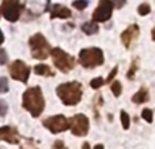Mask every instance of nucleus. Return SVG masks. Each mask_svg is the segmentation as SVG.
I'll return each instance as SVG.
<instances>
[{"instance_id": "1", "label": "nucleus", "mask_w": 155, "mask_h": 149, "mask_svg": "<svg viewBox=\"0 0 155 149\" xmlns=\"http://www.w3.org/2000/svg\"><path fill=\"white\" fill-rule=\"evenodd\" d=\"M22 106L31 114L33 118H38L45 108V99L40 86L29 88L22 96Z\"/></svg>"}, {"instance_id": "2", "label": "nucleus", "mask_w": 155, "mask_h": 149, "mask_svg": "<svg viewBox=\"0 0 155 149\" xmlns=\"http://www.w3.org/2000/svg\"><path fill=\"white\" fill-rule=\"evenodd\" d=\"M56 93L64 106H76L83 96V86L80 82L71 81L56 88Z\"/></svg>"}, {"instance_id": "3", "label": "nucleus", "mask_w": 155, "mask_h": 149, "mask_svg": "<svg viewBox=\"0 0 155 149\" xmlns=\"http://www.w3.org/2000/svg\"><path fill=\"white\" fill-rule=\"evenodd\" d=\"M105 62L104 51L101 48H84L79 52V63L84 68H95L98 66H102Z\"/></svg>"}, {"instance_id": "4", "label": "nucleus", "mask_w": 155, "mask_h": 149, "mask_svg": "<svg viewBox=\"0 0 155 149\" xmlns=\"http://www.w3.org/2000/svg\"><path fill=\"white\" fill-rule=\"evenodd\" d=\"M29 44L30 48H31V56L34 59L44 60L51 54V45L46 41V38L44 37V34H41V33L31 36L29 40Z\"/></svg>"}, {"instance_id": "5", "label": "nucleus", "mask_w": 155, "mask_h": 149, "mask_svg": "<svg viewBox=\"0 0 155 149\" xmlns=\"http://www.w3.org/2000/svg\"><path fill=\"white\" fill-rule=\"evenodd\" d=\"M51 55H52L54 66H56L61 73H68V71L74 70V67H75V59H74V56H71L70 54L63 51L61 48L51 49Z\"/></svg>"}, {"instance_id": "6", "label": "nucleus", "mask_w": 155, "mask_h": 149, "mask_svg": "<svg viewBox=\"0 0 155 149\" xmlns=\"http://www.w3.org/2000/svg\"><path fill=\"white\" fill-rule=\"evenodd\" d=\"M22 4L19 0H3L2 8H0V14L4 16L7 21L16 22L21 16Z\"/></svg>"}, {"instance_id": "7", "label": "nucleus", "mask_w": 155, "mask_h": 149, "mask_svg": "<svg viewBox=\"0 0 155 149\" xmlns=\"http://www.w3.org/2000/svg\"><path fill=\"white\" fill-rule=\"evenodd\" d=\"M42 125L53 134H57L70 129V119H67L64 115H54V116L46 118Z\"/></svg>"}, {"instance_id": "8", "label": "nucleus", "mask_w": 155, "mask_h": 149, "mask_svg": "<svg viewBox=\"0 0 155 149\" xmlns=\"http://www.w3.org/2000/svg\"><path fill=\"white\" fill-rule=\"evenodd\" d=\"M70 129L74 136L76 137H84L87 136L88 129H90V120L86 115L78 114L70 119Z\"/></svg>"}, {"instance_id": "9", "label": "nucleus", "mask_w": 155, "mask_h": 149, "mask_svg": "<svg viewBox=\"0 0 155 149\" xmlns=\"http://www.w3.org/2000/svg\"><path fill=\"white\" fill-rule=\"evenodd\" d=\"M113 3L112 0H99L98 7L95 8V11L93 12L91 18L93 22H106L110 19L113 12Z\"/></svg>"}, {"instance_id": "10", "label": "nucleus", "mask_w": 155, "mask_h": 149, "mask_svg": "<svg viewBox=\"0 0 155 149\" xmlns=\"http://www.w3.org/2000/svg\"><path fill=\"white\" fill-rule=\"evenodd\" d=\"M10 74L14 79L26 84L27 79H29V75H30V68H29V66L25 62H22V60H15V62H12L10 66Z\"/></svg>"}, {"instance_id": "11", "label": "nucleus", "mask_w": 155, "mask_h": 149, "mask_svg": "<svg viewBox=\"0 0 155 149\" xmlns=\"http://www.w3.org/2000/svg\"><path fill=\"white\" fill-rule=\"evenodd\" d=\"M139 33H140V29L137 25H129V26L121 33V43H123V45L127 49H129L132 43L139 37Z\"/></svg>"}, {"instance_id": "12", "label": "nucleus", "mask_w": 155, "mask_h": 149, "mask_svg": "<svg viewBox=\"0 0 155 149\" xmlns=\"http://www.w3.org/2000/svg\"><path fill=\"white\" fill-rule=\"evenodd\" d=\"M0 140L8 142V144H18L19 134L16 129L11 127V126H3L0 127Z\"/></svg>"}, {"instance_id": "13", "label": "nucleus", "mask_w": 155, "mask_h": 149, "mask_svg": "<svg viewBox=\"0 0 155 149\" xmlns=\"http://www.w3.org/2000/svg\"><path fill=\"white\" fill-rule=\"evenodd\" d=\"M72 15L70 8L64 7V5H60V4H54L53 8H52V15L51 18L54 19V18H60V19H67Z\"/></svg>"}, {"instance_id": "14", "label": "nucleus", "mask_w": 155, "mask_h": 149, "mask_svg": "<svg viewBox=\"0 0 155 149\" xmlns=\"http://www.w3.org/2000/svg\"><path fill=\"white\" fill-rule=\"evenodd\" d=\"M148 100V89L144 86H142L139 89V92H136L132 96V103L135 104H143Z\"/></svg>"}, {"instance_id": "15", "label": "nucleus", "mask_w": 155, "mask_h": 149, "mask_svg": "<svg viewBox=\"0 0 155 149\" xmlns=\"http://www.w3.org/2000/svg\"><path fill=\"white\" fill-rule=\"evenodd\" d=\"M80 29H82L83 33H86V34L91 36V34H95V33H98L99 27L98 25H97V22H86V23H83L82 26H80Z\"/></svg>"}, {"instance_id": "16", "label": "nucleus", "mask_w": 155, "mask_h": 149, "mask_svg": "<svg viewBox=\"0 0 155 149\" xmlns=\"http://www.w3.org/2000/svg\"><path fill=\"white\" fill-rule=\"evenodd\" d=\"M34 73L37 74V75H44V77H53L54 75L52 68L46 64H37L34 67Z\"/></svg>"}, {"instance_id": "17", "label": "nucleus", "mask_w": 155, "mask_h": 149, "mask_svg": "<svg viewBox=\"0 0 155 149\" xmlns=\"http://www.w3.org/2000/svg\"><path fill=\"white\" fill-rule=\"evenodd\" d=\"M110 89H112V93L114 97H120L121 96V92H123V85H121L120 81H117V79H113L112 82H110Z\"/></svg>"}, {"instance_id": "18", "label": "nucleus", "mask_w": 155, "mask_h": 149, "mask_svg": "<svg viewBox=\"0 0 155 149\" xmlns=\"http://www.w3.org/2000/svg\"><path fill=\"white\" fill-rule=\"evenodd\" d=\"M137 68H139V59H137V57H135V59L132 60V64H131V67H129V71L127 73V77H128L129 79H134V77H135V74H136Z\"/></svg>"}, {"instance_id": "19", "label": "nucleus", "mask_w": 155, "mask_h": 149, "mask_svg": "<svg viewBox=\"0 0 155 149\" xmlns=\"http://www.w3.org/2000/svg\"><path fill=\"white\" fill-rule=\"evenodd\" d=\"M120 118H121V125H123V129L124 130H128L129 126H131V118H129V115L123 109V111L120 112Z\"/></svg>"}, {"instance_id": "20", "label": "nucleus", "mask_w": 155, "mask_h": 149, "mask_svg": "<svg viewBox=\"0 0 155 149\" xmlns=\"http://www.w3.org/2000/svg\"><path fill=\"white\" fill-rule=\"evenodd\" d=\"M142 118L146 120V122H148V123H151L154 120V114H153V111H151L150 108H144L142 111Z\"/></svg>"}, {"instance_id": "21", "label": "nucleus", "mask_w": 155, "mask_h": 149, "mask_svg": "<svg viewBox=\"0 0 155 149\" xmlns=\"http://www.w3.org/2000/svg\"><path fill=\"white\" fill-rule=\"evenodd\" d=\"M104 84H105V79L101 78V77H97V78L91 79L90 86L93 88V89H99L101 86H104Z\"/></svg>"}, {"instance_id": "22", "label": "nucleus", "mask_w": 155, "mask_h": 149, "mask_svg": "<svg viewBox=\"0 0 155 149\" xmlns=\"http://www.w3.org/2000/svg\"><path fill=\"white\" fill-rule=\"evenodd\" d=\"M72 5L76 8V10L82 11V10H84V8H87L88 0H74V2H72Z\"/></svg>"}, {"instance_id": "23", "label": "nucleus", "mask_w": 155, "mask_h": 149, "mask_svg": "<svg viewBox=\"0 0 155 149\" xmlns=\"http://www.w3.org/2000/svg\"><path fill=\"white\" fill-rule=\"evenodd\" d=\"M151 11V7L150 4H147V3H143V4L139 5V8H137V12H139V15L144 16V15H148Z\"/></svg>"}, {"instance_id": "24", "label": "nucleus", "mask_w": 155, "mask_h": 149, "mask_svg": "<svg viewBox=\"0 0 155 149\" xmlns=\"http://www.w3.org/2000/svg\"><path fill=\"white\" fill-rule=\"evenodd\" d=\"M8 92V81L4 77H0V93H7Z\"/></svg>"}, {"instance_id": "25", "label": "nucleus", "mask_w": 155, "mask_h": 149, "mask_svg": "<svg viewBox=\"0 0 155 149\" xmlns=\"http://www.w3.org/2000/svg\"><path fill=\"white\" fill-rule=\"evenodd\" d=\"M117 73H118V66H116V67L113 68L112 71H110V74L107 75V78L105 79V84H110V82H112L113 79H114V77L117 75Z\"/></svg>"}, {"instance_id": "26", "label": "nucleus", "mask_w": 155, "mask_h": 149, "mask_svg": "<svg viewBox=\"0 0 155 149\" xmlns=\"http://www.w3.org/2000/svg\"><path fill=\"white\" fill-rule=\"evenodd\" d=\"M8 111V106L4 100H0V116H5Z\"/></svg>"}, {"instance_id": "27", "label": "nucleus", "mask_w": 155, "mask_h": 149, "mask_svg": "<svg viewBox=\"0 0 155 149\" xmlns=\"http://www.w3.org/2000/svg\"><path fill=\"white\" fill-rule=\"evenodd\" d=\"M7 60H8L7 52H5L3 48H0V64H5V63H7Z\"/></svg>"}, {"instance_id": "28", "label": "nucleus", "mask_w": 155, "mask_h": 149, "mask_svg": "<svg viewBox=\"0 0 155 149\" xmlns=\"http://www.w3.org/2000/svg\"><path fill=\"white\" fill-rule=\"evenodd\" d=\"M52 149H67L64 145V142L61 141V140H57V141H54L53 147H52Z\"/></svg>"}, {"instance_id": "29", "label": "nucleus", "mask_w": 155, "mask_h": 149, "mask_svg": "<svg viewBox=\"0 0 155 149\" xmlns=\"http://www.w3.org/2000/svg\"><path fill=\"white\" fill-rule=\"evenodd\" d=\"M112 3H113V7L121 8V7H123V5L127 3V0H112Z\"/></svg>"}, {"instance_id": "30", "label": "nucleus", "mask_w": 155, "mask_h": 149, "mask_svg": "<svg viewBox=\"0 0 155 149\" xmlns=\"http://www.w3.org/2000/svg\"><path fill=\"white\" fill-rule=\"evenodd\" d=\"M82 149H90V144H88V142H84V144H83V147H82Z\"/></svg>"}, {"instance_id": "31", "label": "nucleus", "mask_w": 155, "mask_h": 149, "mask_svg": "<svg viewBox=\"0 0 155 149\" xmlns=\"http://www.w3.org/2000/svg\"><path fill=\"white\" fill-rule=\"evenodd\" d=\"M94 149H105V148H104V145H102V144H98V145H95V147H94Z\"/></svg>"}, {"instance_id": "32", "label": "nucleus", "mask_w": 155, "mask_h": 149, "mask_svg": "<svg viewBox=\"0 0 155 149\" xmlns=\"http://www.w3.org/2000/svg\"><path fill=\"white\" fill-rule=\"evenodd\" d=\"M3 41H4V36H3L2 30H0V44H3Z\"/></svg>"}, {"instance_id": "33", "label": "nucleus", "mask_w": 155, "mask_h": 149, "mask_svg": "<svg viewBox=\"0 0 155 149\" xmlns=\"http://www.w3.org/2000/svg\"><path fill=\"white\" fill-rule=\"evenodd\" d=\"M151 37H153V41H155V27L151 30Z\"/></svg>"}]
</instances>
